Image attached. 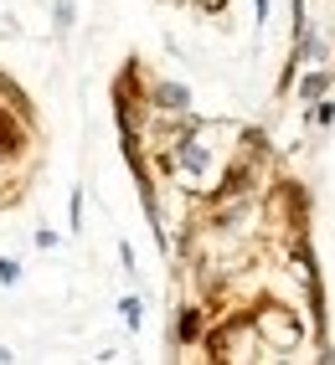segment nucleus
Wrapping results in <instances>:
<instances>
[{"label":"nucleus","mask_w":335,"mask_h":365,"mask_svg":"<svg viewBox=\"0 0 335 365\" xmlns=\"http://www.w3.org/2000/svg\"><path fill=\"white\" fill-rule=\"evenodd\" d=\"M119 262H124V273H134V247L129 242H119Z\"/></svg>","instance_id":"obj_8"},{"label":"nucleus","mask_w":335,"mask_h":365,"mask_svg":"<svg viewBox=\"0 0 335 365\" xmlns=\"http://www.w3.org/2000/svg\"><path fill=\"white\" fill-rule=\"evenodd\" d=\"M6 360H16V355H11V350H6V345H0V365H6Z\"/></svg>","instance_id":"obj_11"},{"label":"nucleus","mask_w":335,"mask_h":365,"mask_svg":"<svg viewBox=\"0 0 335 365\" xmlns=\"http://www.w3.org/2000/svg\"><path fill=\"white\" fill-rule=\"evenodd\" d=\"M309 124H315V129H330L335 124V98H330V93H325L320 103H309Z\"/></svg>","instance_id":"obj_5"},{"label":"nucleus","mask_w":335,"mask_h":365,"mask_svg":"<svg viewBox=\"0 0 335 365\" xmlns=\"http://www.w3.org/2000/svg\"><path fill=\"white\" fill-rule=\"evenodd\" d=\"M150 103H155L160 113L181 118V113H191V88H186V83H176V78H165V83H155V88H150Z\"/></svg>","instance_id":"obj_1"},{"label":"nucleus","mask_w":335,"mask_h":365,"mask_svg":"<svg viewBox=\"0 0 335 365\" xmlns=\"http://www.w3.org/2000/svg\"><path fill=\"white\" fill-rule=\"evenodd\" d=\"M73 21H78V0H52V26H57V36L73 31Z\"/></svg>","instance_id":"obj_3"},{"label":"nucleus","mask_w":335,"mask_h":365,"mask_svg":"<svg viewBox=\"0 0 335 365\" xmlns=\"http://www.w3.org/2000/svg\"><path fill=\"white\" fill-rule=\"evenodd\" d=\"M253 11H258V26L269 21V0H253Z\"/></svg>","instance_id":"obj_10"},{"label":"nucleus","mask_w":335,"mask_h":365,"mask_svg":"<svg viewBox=\"0 0 335 365\" xmlns=\"http://www.w3.org/2000/svg\"><path fill=\"white\" fill-rule=\"evenodd\" d=\"M330 88H335V67H304V78H294L299 103H320Z\"/></svg>","instance_id":"obj_2"},{"label":"nucleus","mask_w":335,"mask_h":365,"mask_svg":"<svg viewBox=\"0 0 335 365\" xmlns=\"http://www.w3.org/2000/svg\"><path fill=\"white\" fill-rule=\"evenodd\" d=\"M119 314H124V324H129V329L145 324V304H139V299H124V304H119Z\"/></svg>","instance_id":"obj_6"},{"label":"nucleus","mask_w":335,"mask_h":365,"mask_svg":"<svg viewBox=\"0 0 335 365\" xmlns=\"http://www.w3.org/2000/svg\"><path fill=\"white\" fill-rule=\"evenodd\" d=\"M83 227V190H73V232Z\"/></svg>","instance_id":"obj_9"},{"label":"nucleus","mask_w":335,"mask_h":365,"mask_svg":"<svg viewBox=\"0 0 335 365\" xmlns=\"http://www.w3.org/2000/svg\"><path fill=\"white\" fill-rule=\"evenodd\" d=\"M16 278H21V262H16V257H0V283H6V288H11Z\"/></svg>","instance_id":"obj_7"},{"label":"nucleus","mask_w":335,"mask_h":365,"mask_svg":"<svg viewBox=\"0 0 335 365\" xmlns=\"http://www.w3.org/2000/svg\"><path fill=\"white\" fill-rule=\"evenodd\" d=\"M176 339H181V345L201 339V314H196V309H181V319H176Z\"/></svg>","instance_id":"obj_4"}]
</instances>
